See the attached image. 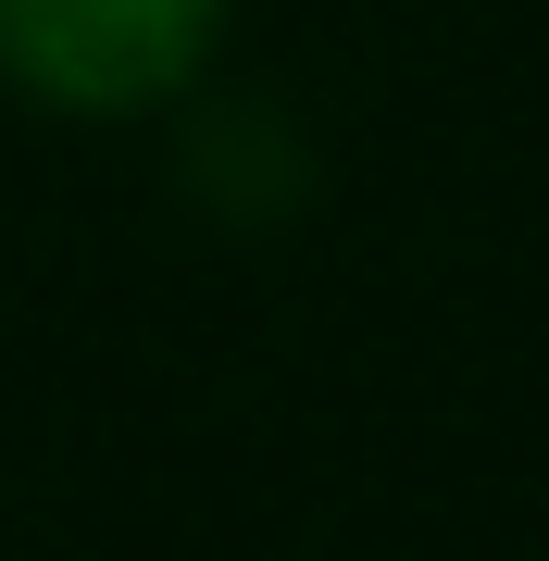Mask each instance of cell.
I'll use <instances>...</instances> for the list:
<instances>
[{
	"instance_id": "1",
	"label": "cell",
	"mask_w": 549,
	"mask_h": 561,
	"mask_svg": "<svg viewBox=\"0 0 549 561\" xmlns=\"http://www.w3.org/2000/svg\"><path fill=\"white\" fill-rule=\"evenodd\" d=\"M225 38V0H0V76L50 113H150Z\"/></svg>"
}]
</instances>
